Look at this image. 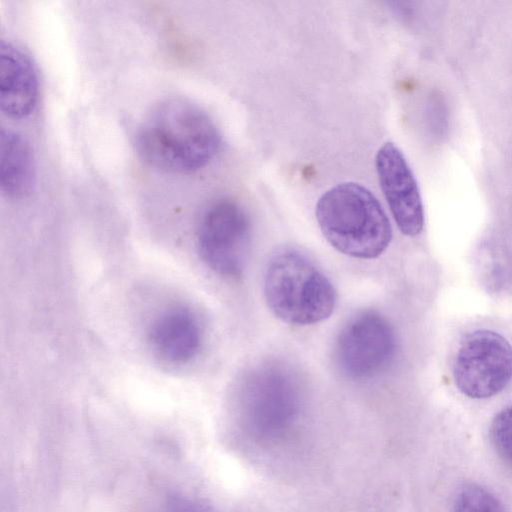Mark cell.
I'll use <instances>...</instances> for the list:
<instances>
[{"instance_id": "obj_1", "label": "cell", "mask_w": 512, "mask_h": 512, "mask_svg": "<svg viewBox=\"0 0 512 512\" xmlns=\"http://www.w3.org/2000/svg\"><path fill=\"white\" fill-rule=\"evenodd\" d=\"M221 143L219 130L198 105L183 98L160 101L144 117L136 148L149 165L167 172H190L206 166Z\"/></svg>"}, {"instance_id": "obj_2", "label": "cell", "mask_w": 512, "mask_h": 512, "mask_svg": "<svg viewBox=\"0 0 512 512\" xmlns=\"http://www.w3.org/2000/svg\"><path fill=\"white\" fill-rule=\"evenodd\" d=\"M315 214L326 240L347 256L377 258L392 240V227L381 204L358 183L345 182L327 190Z\"/></svg>"}, {"instance_id": "obj_3", "label": "cell", "mask_w": 512, "mask_h": 512, "mask_svg": "<svg viewBox=\"0 0 512 512\" xmlns=\"http://www.w3.org/2000/svg\"><path fill=\"white\" fill-rule=\"evenodd\" d=\"M264 295L277 318L298 326L329 318L337 298L325 274L294 249H282L270 258L264 275Z\"/></svg>"}, {"instance_id": "obj_4", "label": "cell", "mask_w": 512, "mask_h": 512, "mask_svg": "<svg viewBox=\"0 0 512 512\" xmlns=\"http://www.w3.org/2000/svg\"><path fill=\"white\" fill-rule=\"evenodd\" d=\"M252 241L250 217L237 201L222 198L205 211L197 232L198 251L205 264L221 276H240Z\"/></svg>"}, {"instance_id": "obj_5", "label": "cell", "mask_w": 512, "mask_h": 512, "mask_svg": "<svg viewBox=\"0 0 512 512\" xmlns=\"http://www.w3.org/2000/svg\"><path fill=\"white\" fill-rule=\"evenodd\" d=\"M453 377L459 391L469 398L500 393L512 379V345L492 330L469 333L456 353Z\"/></svg>"}, {"instance_id": "obj_6", "label": "cell", "mask_w": 512, "mask_h": 512, "mask_svg": "<svg viewBox=\"0 0 512 512\" xmlns=\"http://www.w3.org/2000/svg\"><path fill=\"white\" fill-rule=\"evenodd\" d=\"M396 336L379 312L365 310L352 316L341 328L334 346L340 370L352 379L379 374L393 360Z\"/></svg>"}, {"instance_id": "obj_7", "label": "cell", "mask_w": 512, "mask_h": 512, "mask_svg": "<svg viewBox=\"0 0 512 512\" xmlns=\"http://www.w3.org/2000/svg\"><path fill=\"white\" fill-rule=\"evenodd\" d=\"M297 379L274 365L251 371L242 382L241 404L247 418L257 428L277 429L292 419L299 405Z\"/></svg>"}, {"instance_id": "obj_8", "label": "cell", "mask_w": 512, "mask_h": 512, "mask_svg": "<svg viewBox=\"0 0 512 512\" xmlns=\"http://www.w3.org/2000/svg\"><path fill=\"white\" fill-rule=\"evenodd\" d=\"M375 166L381 190L400 231L416 236L424 226V209L417 181L400 149L392 142L377 152Z\"/></svg>"}, {"instance_id": "obj_9", "label": "cell", "mask_w": 512, "mask_h": 512, "mask_svg": "<svg viewBox=\"0 0 512 512\" xmlns=\"http://www.w3.org/2000/svg\"><path fill=\"white\" fill-rule=\"evenodd\" d=\"M39 86L36 70L29 57L17 46L0 45V108L8 117L21 119L34 110Z\"/></svg>"}, {"instance_id": "obj_10", "label": "cell", "mask_w": 512, "mask_h": 512, "mask_svg": "<svg viewBox=\"0 0 512 512\" xmlns=\"http://www.w3.org/2000/svg\"><path fill=\"white\" fill-rule=\"evenodd\" d=\"M149 339L155 352L166 361L183 364L199 352L202 331L195 315L183 307L164 311L153 322Z\"/></svg>"}, {"instance_id": "obj_11", "label": "cell", "mask_w": 512, "mask_h": 512, "mask_svg": "<svg viewBox=\"0 0 512 512\" xmlns=\"http://www.w3.org/2000/svg\"><path fill=\"white\" fill-rule=\"evenodd\" d=\"M35 184L34 157L29 142L19 133L2 129L0 133V186L10 198L29 195Z\"/></svg>"}, {"instance_id": "obj_12", "label": "cell", "mask_w": 512, "mask_h": 512, "mask_svg": "<svg viewBox=\"0 0 512 512\" xmlns=\"http://www.w3.org/2000/svg\"><path fill=\"white\" fill-rule=\"evenodd\" d=\"M453 512H505L501 502L478 484H467L457 494Z\"/></svg>"}, {"instance_id": "obj_13", "label": "cell", "mask_w": 512, "mask_h": 512, "mask_svg": "<svg viewBox=\"0 0 512 512\" xmlns=\"http://www.w3.org/2000/svg\"><path fill=\"white\" fill-rule=\"evenodd\" d=\"M490 439L496 452L512 464V407L495 415L490 425Z\"/></svg>"}, {"instance_id": "obj_14", "label": "cell", "mask_w": 512, "mask_h": 512, "mask_svg": "<svg viewBox=\"0 0 512 512\" xmlns=\"http://www.w3.org/2000/svg\"><path fill=\"white\" fill-rule=\"evenodd\" d=\"M163 512H211L201 501L185 495H174L167 501Z\"/></svg>"}]
</instances>
